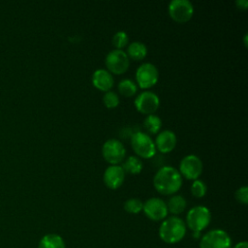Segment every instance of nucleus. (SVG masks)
<instances>
[{
	"label": "nucleus",
	"instance_id": "17",
	"mask_svg": "<svg viewBox=\"0 0 248 248\" xmlns=\"http://www.w3.org/2000/svg\"><path fill=\"white\" fill-rule=\"evenodd\" d=\"M126 54L134 60H142L147 54L146 46L141 42H133L128 46Z\"/></svg>",
	"mask_w": 248,
	"mask_h": 248
},
{
	"label": "nucleus",
	"instance_id": "22",
	"mask_svg": "<svg viewBox=\"0 0 248 248\" xmlns=\"http://www.w3.org/2000/svg\"><path fill=\"white\" fill-rule=\"evenodd\" d=\"M142 206H143L142 202L137 198L128 199L124 202V209L131 214H138L142 210Z\"/></svg>",
	"mask_w": 248,
	"mask_h": 248
},
{
	"label": "nucleus",
	"instance_id": "10",
	"mask_svg": "<svg viewBox=\"0 0 248 248\" xmlns=\"http://www.w3.org/2000/svg\"><path fill=\"white\" fill-rule=\"evenodd\" d=\"M202 172V162L194 154L185 156L179 165V173L189 180H196Z\"/></svg>",
	"mask_w": 248,
	"mask_h": 248
},
{
	"label": "nucleus",
	"instance_id": "19",
	"mask_svg": "<svg viewBox=\"0 0 248 248\" xmlns=\"http://www.w3.org/2000/svg\"><path fill=\"white\" fill-rule=\"evenodd\" d=\"M121 167L124 172L137 174V173H140L142 170V162L137 156H129Z\"/></svg>",
	"mask_w": 248,
	"mask_h": 248
},
{
	"label": "nucleus",
	"instance_id": "12",
	"mask_svg": "<svg viewBox=\"0 0 248 248\" xmlns=\"http://www.w3.org/2000/svg\"><path fill=\"white\" fill-rule=\"evenodd\" d=\"M144 214L152 221L164 220L168 215V208L166 202L160 198L148 199L142 206Z\"/></svg>",
	"mask_w": 248,
	"mask_h": 248
},
{
	"label": "nucleus",
	"instance_id": "28",
	"mask_svg": "<svg viewBox=\"0 0 248 248\" xmlns=\"http://www.w3.org/2000/svg\"><path fill=\"white\" fill-rule=\"evenodd\" d=\"M233 248H248V243L246 241H240L236 243Z\"/></svg>",
	"mask_w": 248,
	"mask_h": 248
},
{
	"label": "nucleus",
	"instance_id": "16",
	"mask_svg": "<svg viewBox=\"0 0 248 248\" xmlns=\"http://www.w3.org/2000/svg\"><path fill=\"white\" fill-rule=\"evenodd\" d=\"M38 248H65V242L59 234L47 233L40 239Z\"/></svg>",
	"mask_w": 248,
	"mask_h": 248
},
{
	"label": "nucleus",
	"instance_id": "13",
	"mask_svg": "<svg viewBox=\"0 0 248 248\" xmlns=\"http://www.w3.org/2000/svg\"><path fill=\"white\" fill-rule=\"evenodd\" d=\"M124 178L125 172L119 165H110L104 172V182L108 188L112 190L119 188L124 182Z\"/></svg>",
	"mask_w": 248,
	"mask_h": 248
},
{
	"label": "nucleus",
	"instance_id": "29",
	"mask_svg": "<svg viewBox=\"0 0 248 248\" xmlns=\"http://www.w3.org/2000/svg\"><path fill=\"white\" fill-rule=\"evenodd\" d=\"M247 38H248V34L246 33V34L244 35V37H243V42H244V46H247Z\"/></svg>",
	"mask_w": 248,
	"mask_h": 248
},
{
	"label": "nucleus",
	"instance_id": "9",
	"mask_svg": "<svg viewBox=\"0 0 248 248\" xmlns=\"http://www.w3.org/2000/svg\"><path fill=\"white\" fill-rule=\"evenodd\" d=\"M168 9L170 16L179 23L188 21L194 13V7L189 0H172Z\"/></svg>",
	"mask_w": 248,
	"mask_h": 248
},
{
	"label": "nucleus",
	"instance_id": "11",
	"mask_svg": "<svg viewBox=\"0 0 248 248\" xmlns=\"http://www.w3.org/2000/svg\"><path fill=\"white\" fill-rule=\"evenodd\" d=\"M159 97L152 91H143L135 99L136 108L144 114H153L159 108Z\"/></svg>",
	"mask_w": 248,
	"mask_h": 248
},
{
	"label": "nucleus",
	"instance_id": "18",
	"mask_svg": "<svg viewBox=\"0 0 248 248\" xmlns=\"http://www.w3.org/2000/svg\"><path fill=\"white\" fill-rule=\"evenodd\" d=\"M166 204H167L168 212L170 211L174 215L182 213L187 206L186 200L181 195H174L170 197Z\"/></svg>",
	"mask_w": 248,
	"mask_h": 248
},
{
	"label": "nucleus",
	"instance_id": "7",
	"mask_svg": "<svg viewBox=\"0 0 248 248\" xmlns=\"http://www.w3.org/2000/svg\"><path fill=\"white\" fill-rule=\"evenodd\" d=\"M159 78L157 67L149 62L142 63L136 71V79L138 85L142 89H147L155 85Z\"/></svg>",
	"mask_w": 248,
	"mask_h": 248
},
{
	"label": "nucleus",
	"instance_id": "21",
	"mask_svg": "<svg viewBox=\"0 0 248 248\" xmlns=\"http://www.w3.org/2000/svg\"><path fill=\"white\" fill-rule=\"evenodd\" d=\"M143 127L150 134H157L162 127V120L158 115L148 114L143 120Z\"/></svg>",
	"mask_w": 248,
	"mask_h": 248
},
{
	"label": "nucleus",
	"instance_id": "8",
	"mask_svg": "<svg viewBox=\"0 0 248 248\" xmlns=\"http://www.w3.org/2000/svg\"><path fill=\"white\" fill-rule=\"evenodd\" d=\"M107 69L109 73L120 75L129 68V57L122 49H113L109 51L105 59Z\"/></svg>",
	"mask_w": 248,
	"mask_h": 248
},
{
	"label": "nucleus",
	"instance_id": "2",
	"mask_svg": "<svg viewBox=\"0 0 248 248\" xmlns=\"http://www.w3.org/2000/svg\"><path fill=\"white\" fill-rule=\"evenodd\" d=\"M186 233L185 222L176 216H171L165 219L159 228L160 238L168 244L179 242Z\"/></svg>",
	"mask_w": 248,
	"mask_h": 248
},
{
	"label": "nucleus",
	"instance_id": "14",
	"mask_svg": "<svg viewBox=\"0 0 248 248\" xmlns=\"http://www.w3.org/2000/svg\"><path fill=\"white\" fill-rule=\"evenodd\" d=\"M155 147L162 153H169L176 145V136L170 130L160 132L155 140Z\"/></svg>",
	"mask_w": 248,
	"mask_h": 248
},
{
	"label": "nucleus",
	"instance_id": "23",
	"mask_svg": "<svg viewBox=\"0 0 248 248\" xmlns=\"http://www.w3.org/2000/svg\"><path fill=\"white\" fill-rule=\"evenodd\" d=\"M207 191V187L205 183L200 179H196L193 181L191 185V193L196 198H202Z\"/></svg>",
	"mask_w": 248,
	"mask_h": 248
},
{
	"label": "nucleus",
	"instance_id": "1",
	"mask_svg": "<svg viewBox=\"0 0 248 248\" xmlns=\"http://www.w3.org/2000/svg\"><path fill=\"white\" fill-rule=\"evenodd\" d=\"M182 185V176L178 170L170 166L160 168L153 177V186L157 192L163 195L176 193Z\"/></svg>",
	"mask_w": 248,
	"mask_h": 248
},
{
	"label": "nucleus",
	"instance_id": "3",
	"mask_svg": "<svg viewBox=\"0 0 248 248\" xmlns=\"http://www.w3.org/2000/svg\"><path fill=\"white\" fill-rule=\"evenodd\" d=\"M211 214L207 207L197 205L192 207L186 215L187 227L194 232H201L210 223Z\"/></svg>",
	"mask_w": 248,
	"mask_h": 248
},
{
	"label": "nucleus",
	"instance_id": "26",
	"mask_svg": "<svg viewBox=\"0 0 248 248\" xmlns=\"http://www.w3.org/2000/svg\"><path fill=\"white\" fill-rule=\"evenodd\" d=\"M235 199L237 202L243 203V204H247L248 202V188L247 186H242L240 188H238L234 194Z\"/></svg>",
	"mask_w": 248,
	"mask_h": 248
},
{
	"label": "nucleus",
	"instance_id": "15",
	"mask_svg": "<svg viewBox=\"0 0 248 248\" xmlns=\"http://www.w3.org/2000/svg\"><path fill=\"white\" fill-rule=\"evenodd\" d=\"M92 83L97 89L107 92L113 86L114 79L111 73L108 70L98 69L92 75Z\"/></svg>",
	"mask_w": 248,
	"mask_h": 248
},
{
	"label": "nucleus",
	"instance_id": "5",
	"mask_svg": "<svg viewBox=\"0 0 248 248\" xmlns=\"http://www.w3.org/2000/svg\"><path fill=\"white\" fill-rule=\"evenodd\" d=\"M200 248H232V239L223 230H211L201 238Z\"/></svg>",
	"mask_w": 248,
	"mask_h": 248
},
{
	"label": "nucleus",
	"instance_id": "4",
	"mask_svg": "<svg viewBox=\"0 0 248 248\" xmlns=\"http://www.w3.org/2000/svg\"><path fill=\"white\" fill-rule=\"evenodd\" d=\"M131 144L133 150L141 158L149 159L156 155V147L149 135L143 132H136L132 135Z\"/></svg>",
	"mask_w": 248,
	"mask_h": 248
},
{
	"label": "nucleus",
	"instance_id": "20",
	"mask_svg": "<svg viewBox=\"0 0 248 248\" xmlns=\"http://www.w3.org/2000/svg\"><path fill=\"white\" fill-rule=\"evenodd\" d=\"M117 88H118V92L125 97L134 96L138 90L137 84L132 79H129V78L121 79L117 85Z\"/></svg>",
	"mask_w": 248,
	"mask_h": 248
},
{
	"label": "nucleus",
	"instance_id": "6",
	"mask_svg": "<svg viewBox=\"0 0 248 248\" xmlns=\"http://www.w3.org/2000/svg\"><path fill=\"white\" fill-rule=\"evenodd\" d=\"M102 155L110 165H118L124 160L126 149L120 140L109 139L103 144Z\"/></svg>",
	"mask_w": 248,
	"mask_h": 248
},
{
	"label": "nucleus",
	"instance_id": "24",
	"mask_svg": "<svg viewBox=\"0 0 248 248\" xmlns=\"http://www.w3.org/2000/svg\"><path fill=\"white\" fill-rule=\"evenodd\" d=\"M129 37L126 32L118 31L112 37V45L115 46V49H122L127 46Z\"/></svg>",
	"mask_w": 248,
	"mask_h": 248
},
{
	"label": "nucleus",
	"instance_id": "25",
	"mask_svg": "<svg viewBox=\"0 0 248 248\" xmlns=\"http://www.w3.org/2000/svg\"><path fill=\"white\" fill-rule=\"evenodd\" d=\"M103 102L108 108H114L119 104V97L114 91H107L103 96Z\"/></svg>",
	"mask_w": 248,
	"mask_h": 248
},
{
	"label": "nucleus",
	"instance_id": "27",
	"mask_svg": "<svg viewBox=\"0 0 248 248\" xmlns=\"http://www.w3.org/2000/svg\"><path fill=\"white\" fill-rule=\"evenodd\" d=\"M235 4L237 6V8L242 9V10H246L248 7V1L247 0H236Z\"/></svg>",
	"mask_w": 248,
	"mask_h": 248
}]
</instances>
